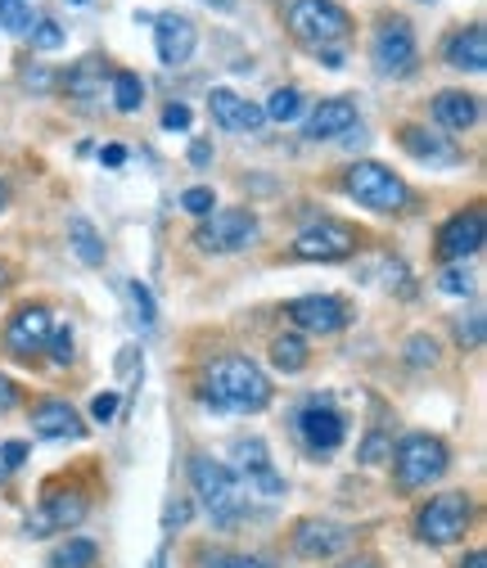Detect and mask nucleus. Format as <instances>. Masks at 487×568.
Segmentation results:
<instances>
[{
    "instance_id": "nucleus-1",
    "label": "nucleus",
    "mask_w": 487,
    "mask_h": 568,
    "mask_svg": "<svg viewBox=\"0 0 487 568\" xmlns=\"http://www.w3.org/2000/svg\"><path fill=\"white\" fill-rule=\"evenodd\" d=\"M203 402L217 406V410L253 415V410L271 406V379L248 357H217L203 375Z\"/></svg>"
},
{
    "instance_id": "nucleus-2",
    "label": "nucleus",
    "mask_w": 487,
    "mask_h": 568,
    "mask_svg": "<svg viewBox=\"0 0 487 568\" xmlns=\"http://www.w3.org/2000/svg\"><path fill=\"white\" fill-rule=\"evenodd\" d=\"M190 487H194L199 506L207 510V519H213V524L231 528V524L244 519V501H248V496H244L240 478L231 474V465H222L213 456H190Z\"/></svg>"
},
{
    "instance_id": "nucleus-3",
    "label": "nucleus",
    "mask_w": 487,
    "mask_h": 568,
    "mask_svg": "<svg viewBox=\"0 0 487 568\" xmlns=\"http://www.w3.org/2000/svg\"><path fill=\"white\" fill-rule=\"evenodd\" d=\"M285 28L298 45L307 50H334L353 37V14H347L338 0H290L285 6Z\"/></svg>"
},
{
    "instance_id": "nucleus-4",
    "label": "nucleus",
    "mask_w": 487,
    "mask_h": 568,
    "mask_svg": "<svg viewBox=\"0 0 487 568\" xmlns=\"http://www.w3.org/2000/svg\"><path fill=\"white\" fill-rule=\"evenodd\" d=\"M388 460H393V483L402 491H420V487H429L447 474L452 447L438 434H406Z\"/></svg>"
},
{
    "instance_id": "nucleus-5",
    "label": "nucleus",
    "mask_w": 487,
    "mask_h": 568,
    "mask_svg": "<svg viewBox=\"0 0 487 568\" xmlns=\"http://www.w3.org/2000/svg\"><path fill=\"white\" fill-rule=\"evenodd\" d=\"M343 190L353 194L362 207H371V212H379V217H393V212H402L406 203H410V185L393 172V168H384V163H353L343 172Z\"/></svg>"
},
{
    "instance_id": "nucleus-6",
    "label": "nucleus",
    "mask_w": 487,
    "mask_h": 568,
    "mask_svg": "<svg viewBox=\"0 0 487 568\" xmlns=\"http://www.w3.org/2000/svg\"><path fill=\"white\" fill-rule=\"evenodd\" d=\"M474 519V501L465 491H443V496H429V501L420 506V515H415V537H420L425 546H452L465 537Z\"/></svg>"
},
{
    "instance_id": "nucleus-7",
    "label": "nucleus",
    "mask_w": 487,
    "mask_h": 568,
    "mask_svg": "<svg viewBox=\"0 0 487 568\" xmlns=\"http://www.w3.org/2000/svg\"><path fill=\"white\" fill-rule=\"evenodd\" d=\"M253 240H257L253 207H217V212H207L194 231V244L203 253H244Z\"/></svg>"
},
{
    "instance_id": "nucleus-8",
    "label": "nucleus",
    "mask_w": 487,
    "mask_h": 568,
    "mask_svg": "<svg viewBox=\"0 0 487 568\" xmlns=\"http://www.w3.org/2000/svg\"><path fill=\"white\" fill-rule=\"evenodd\" d=\"M357 248H362V231L338 217H321L294 240V257H303V262H343Z\"/></svg>"
},
{
    "instance_id": "nucleus-9",
    "label": "nucleus",
    "mask_w": 487,
    "mask_h": 568,
    "mask_svg": "<svg viewBox=\"0 0 487 568\" xmlns=\"http://www.w3.org/2000/svg\"><path fill=\"white\" fill-rule=\"evenodd\" d=\"M231 452H235V469H231V474L240 478L244 496H262V501H275V496H285V478L275 474L271 452H266L262 438H240Z\"/></svg>"
},
{
    "instance_id": "nucleus-10",
    "label": "nucleus",
    "mask_w": 487,
    "mask_h": 568,
    "mask_svg": "<svg viewBox=\"0 0 487 568\" xmlns=\"http://www.w3.org/2000/svg\"><path fill=\"white\" fill-rule=\"evenodd\" d=\"M371 59L384 78H410L415 73V59H420V50H415V32L406 19H384V28L375 32L371 41Z\"/></svg>"
},
{
    "instance_id": "nucleus-11",
    "label": "nucleus",
    "mask_w": 487,
    "mask_h": 568,
    "mask_svg": "<svg viewBox=\"0 0 487 568\" xmlns=\"http://www.w3.org/2000/svg\"><path fill=\"white\" fill-rule=\"evenodd\" d=\"M50 329H54V316L45 303H23L10 325H6V352L14 362H37L45 343H50Z\"/></svg>"
},
{
    "instance_id": "nucleus-12",
    "label": "nucleus",
    "mask_w": 487,
    "mask_h": 568,
    "mask_svg": "<svg viewBox=\"0 0 487 568\" xmlns=\"http://www.w3.org/2000/svg\"><path fill=\"white\" fill-rule=\"evenodd\" d=\"M298 438H303V447L312 452V456H334L338 447H343V438H347V419L325 402V397H312L303 410H298Z\"/></svg>"
},
{
    "instance_id": "nucleus-13",
    "label": "nucleus",
    "mask_w": 487,
    "mask_h": 568,
    "mask_svg": "<svg viewBox=\"0 0 487 568\" xmlns=\"http://www.w3.org/2000/svg\"><path fill=\"white\" fill-rule=\"evenodd\" d=\"M483 240H487V217H483V207L474 203V207H465V212H456V217L443 222L438 257L443 262H465V257H474L483 248Z\"/></svg>"
},
{
    "instance_id": "nucleus-14",
    "label": "nucleus",
    "mask_w": 487,
    "mask_h": 568,
    "mask_svg": "<svg viewBox=\"0 0 487 568\" xmlns=\"http://www.w3.org/2000/svg\"><path fill=\"white\" fill-rule=\"evenodd\" d=\"M353 541H357V532L347 524H334V519H298L294 524V550L303 559H334Z\"/></svg>"
},
{
    "instance_id": "nucleus-15",
    "label": "nucleus",
    "mask_w": 487,
    "mask_h": 568,
    "mask_svg": "<svg viewBox=\"0 0 487 568\" xmlns=\"http://www.w3.org/2000/svg\"><path fill=\"white\" fill-rule=\"evenodd\" d=\"M285 316L307 334H338L347 321H353V307L334 294H307V298H294L285 307Z\"/></svg>"
},
{
    "instance_id": "nucleus-16",
    "label": "nucleus",
    "mask_w": 487,
    "mask_h": 568,
    "mask_svg": "<svg viewBox=\"0 0 487 568\" xmlns=\"http://www.w3.org/2000/svg\"><path fill=\"white\" fill-rule=\"evenodd\" d=\"M87 510H91V501H87L82 487H68V491H54L50 487L41 496V515H37V524H28V532L32 537H45L50 528L54 532H68V528H78L87 519Z\"/></svg>"
},
{
    "instance_id": "nucleus-17",
    "label": "nucleus",
    "mask_w": 487,
    "mask_h": 568,
    "mask_svg": "<svg viewBox=\"0 0 487 568\" xmlns=\"http://www.w3.org/2000/svg\"><path fill=\"white\" fill-rule=\"evenodd\" d=\"M194 45H199V32H194V23H190L185 14L168 10V14L154 19V50H159V63H163V68L190 63Z\"/></svg>"
},
{
    "instance_id": "nucleus-18",
    "label": "nucleus",
    "mask_w": 487,
    "mask_h": 568,
    "mask_svg": "<svg viewBox=\"0 0 487 568\" xmlns=\"http://www.w3.org/2000/svg\"><path fill=\"white\" fill-rule=\"evenodd\" d=\"M397 145L415 159V163H429V168H452L460 163V150L452 145L447 135H434L425 126H397Z\"/></svg>"
},
{
    "instance_id": "nucleus-19",
    "label": "nucleus",
    "mask_w": 487,
    "mask_h": 568,
    "mask_svg": "<svg viewBox=\"0 0 487 568\" xmlns=\"http://www.w3.org/2000/svg\"><path fill=\"white\" fill-rule=\"evenodd\" d=\"M207 113H213V122L222 131H257L266 122L262 104H253V100H244V95H235L226 87H217L213 95H207Z\"/></svg>"
},
{
    "instance_id": "nucleus-20",
    "label": "nucleus",
    "mask_w": 487,
    "mask_h": 568,
    "mask_svg": "<svg viewBox=\"0 0 487 568\" xmlns=\"http://www.w3.org/2000/svg\"><path fill=\"white\" fill-rule=\"evenodd\" d=\"M32 434L59 443V438H82V434H87V424H82V415L68 406V402L45 397V402L32 406Z\"/></svg>"
},
{
    "instance_id": "nucleus-21",
    "label": "nucleus",
    "mask_w": 487,
    "mask_h": 568,
    "mask_svg": "<svg viewBox=\"0 0 487 568\" xmlns=\"http://www.w3.org/2000/svg\"><path fill=\"white\" fill-rule=\"evenodd\" d=\"M362 122V113H357V104L347 100V95H334V100H321L316 104V113L307 118V140H338V135H347Z\"/></svg>"
},
{
    "instance_id": "nucleus-22",
    "label": "nucleus",
    "mask_w": 487,
    "mask_h": 568,
    "mask_svg": "<svg viewBox=\"0 0 487 568\" xmlns=\"http://www.w3.org/2000/svg\"><path fill=\"white\" fill-rule=\"evenodd\" d=\"M443 59H447V68H456V73H483L487 68V32H483V23L460 28L443 45Z\"/></svg>"
},
{
    "instance_id": "nucleus-23",
    "label": "nucleus",
    "mask_w": 487,
    "mask_h": 568,
    "mask_svg": "<svg viewBox=\"0 0 487 568\" xmlns=\"http://www.w3.org/2000/svg\"><path fill=\"white\" fill-rule=\"evenodd\" d=\"M434 118L447 131H469L478 122V95H469V91H438L434 95Z\"/></svg>"
},
{
    "instance_id": "nucleus-24",
    "label": "nucleus",
    "mask_w": 487,
    "mask_h": 568,
    "mask_svg": "<svg viewBox=\"0 0 487 568\" xmlns=\"http://www.w3.org/2000/svg\"><path fill=\"white\" fill-rule=\"evenodd\" d=\"M109 78H113V68H104L100 59H82L73 73H68V95L73 100H104V87H109Z\"/></svg>"
},
{
    "instance_id": "nucleus-25",
    "label": "nucleus",
    "mask_w": 487,
    "mask_h": 568,
    "mask_svg": "<svg viewBox=\"0 0 487 568\" xmlns=\"http://www.w3.org/2000/svg\"><path fill=\"white\" fill-rule=\"evenodd\" d=\"M307 362H312V352H307L303 334H281L271 343V366L281 375H298V371H307Z\"/></svg>"
},
{
    "instance_id": "nucleus-26",
    "label": "nucleus",
    "mask_w": 487,
    "mask_h": 568,
    "mask_svg": "<svg viewBox=\"0 0 487 568\" xmlns=\"http://www.w3.org/2000/svg\"><path fill=\"white\" fill-rule=\"evenodd\" d=\"M95 559H100V550H95L91 537H68L50 550L45 568H95Z\"/></svg>"
},
{
    "instance_id": "nucleus-27",
    "label": "nucleus",
    "mask_w": 487,
    "mask_h": 568,
    "mask_svg": "<svg viewBox=\"0 0 487 568\" xmlns=\"http://www.w3.org/2000/svg\"><path fill=\"white\" fill-rule=\"evenodd\" d=\"M68 244H73V253H78L87 266H104V240H100V231H95L87 217L68 222Z\"/></svg>"
},
{
    "instance_id": "nucleus-28",
    "label": "nucleus",
    "mask_w": 487,
    "mask_h": 568,
    "mask_svg": "<svg viewBox=\"0 0 487 568\" xmlns=\"http://www.w3.org/2000/svg\"><path fill=\"white\" fill-rule=\"evenodd\" d=\"M109 95H113L118 113H135V109L145 104V82L135 78V73H126V68H118V73L109 78Z\"/></svg>"
},
{
    "instance_id": "nucleus-29",
    "label": "nucleus",
    "mask_w": 487,
    "mask_h": 568,
    "mask_svg": "<svg viewBox=\"0 0 487 568\" xmlns=\"http://www.w3.org/2000/svg\"><path fill=\"white\" fill-rule=\"evenodd\" d=\"M262 113L271 122H294L303 113V91L298 87H281V91H271V100L262 104Z\"/></svg>"
},
{
    "instance_id": "nucleus-30",
    "label": "nucleus",
    "mask_w": 487,
    "mask_h": 568,
    "mask_svg": "<svg viewBox=\"0 0 487 568\" xmlns=\"http://www.w3.org/2000/svg\"><path fill=\"white\" fill-rule=\"evenodd\" d=\"M0 28H6V32H28L32 28L28 0H0Z\"/></svg>"
},
{
    "instance_id": "nucleus-31",
    "label": "nucleus",
    "mask_w": 487,
    "mask_h": 568,
    "mask_svg": "<svg viewBox=\"0 0 487 568\" xmlns=\"http://www.w3.org/2000/svg\"><path fill=\"white\" fill-rule=\"evenodd\" d=\"M28 37H32V45H37V50H59V45L68 41V32H63L54 19H37V23L28 28Z\"/></svg>"
},
{
    "instance_id": "nucleus-32",
    "label": "nucleus",
    "mask_w": 487,
    "mask_h": 568,
    "mask_svg": "<svg viewBox=\"0 0 487 568\" xmlns=\"http://www.w3.org/2000/svg\"><path fill=\"white\" fill-rule=\"evenodd\" d=\"M406 362H410V366H438V343H434L429 334L406 338Z\"/></svg>"
},
{
    "instance_id": "nucleus-33",
    "label": "nucleus",
    "mask_w": 487,
    "mask_h": 568,
    "mask_svg": "<svg viewBox=\"0 0 487 568\" xmlns=\"http://www.w3.org/2000/svg\"><path fill=\"white\" fill-rule=\"evenodd\" d=\"M438 290L443 294H474V275L465 271V262H452V271H443Z\"/></svg>"
},
{
    "instance_id": "nucleus-34",
    "label": "nucleus",
    "mask_w": 487,
    "mask_h": 568,
    "mask_svg": "<svg viewBox=\"0 0 487 568\" xmlns=\"http://www.w3.org/2000/svg\"><path fill=\"white\" fill-rule=\"evenodd\" d=\"M181 207L194 212V217H207V212L217 207V199H213V190H207V185H194V190L181 194Z\"/></svg>"
},
{
    "instance_id": "nucleus-35",
    "label": "nucleus",
    "mask_w": 487,
    "mask_h": 568,
    "mask_svg": "<svg viewBox=\"0 0 487 568\" xmlns=\"http://www.w3.org/2000/svg\"><path fill=\"white\" fill-rule=\"evenodd\" d=\"M126 290H131V303H135V312H141V316H135V321H141L145 329H154V298H150V290H145V284H141V280H131V284H126Z\"/></svg>"
},
{
    "instance_id": "nucleus-36",
    "label": "nucleus",
    "mask_w": 487,
    "mask_h": 568,
    "mask_svg": "<svg viewBox=\"0 0 487 568\" xmlns=\"http://www.w3.org/2000/svg\"><path fill=\"white\" fill-rule=\"evenodd\" d=\"M45 347H54L50 357H54L59 366H68V362H73V329H68V325H54V329H50V343H45Z\"/></svg>"
},
{
    "instance_id": "nucleus-37",
    "label": "nucleus",
    "mask_w": 487,
    "mask_h": 568,
    "mask_svg": "<svg viewBox=\"0 0 487 568\" xmlns=\"http://www.w3.org/2000/svg\"><path fill=\"white\" fill-rule=\"evenodd\" d=\"M456 338H460V347H483V316H469V325L456 321Z\"/></svg>"
},
{
    "instance_id": "nucleus-38",
    "label": "nucleus",
    "mask_w": 487,
    "mask_h": 568,
    "mask_svg": "<svg viewBox=\"0 0 487 568\" xmlns=\"http://www.w3.org/2000/svg\"><path fill=\"white\" fill-rule=\"evenodd\" d=\"M207 568H271V564H262L257 555H217Z\"/></svg>"
},
{
    "instance_id": "nucleus-39",
    "label": "nucleus",
    "mask_w": 487,
    "mask_h": 568,
    "mask_svg": "<svg viewBox=\"0 0 487 568\" xmlns=\"http://www.w3.org/2000/svg\"><path fill=\"white\" fill-rule=\"evenodd\" d=\"M91 415H95L100 424H109V419L118 415V393H113V388H109V393H100V397L91 402Z\"/></svg>"
},
{
    "instance_id": "nucleus-40",
    "label": "nucleus",
    "mask_w": 487,
    "mask_h": 568,
    "mask_svg": "<svg viewBox=\"0 0 487 568\" xmlns=\"http://www.w3.org/2000/svg\"><path fill=\"white\" fill-rule=\"evenodd\" d=\"M23 456H28V443H6V447H0V474H6V469H19Z\"/></svg>"
},
{
    "instance_id": "nucleus-41",
    "label": "nucleus",
    "mask_w": 487,
    "mask_h": 568,
    "mask_svg": "<svg viewBox=\"0 0 487 568\" xmlns=\"http://www.w3.org/2000/svg\"><path fill=\"white\" fill-rule=\"evenodd\" d=\"M163 126H168V131H185V126H190V109H185V104L163 109Z\"/></svg>"
},
{
    "instance_id": "nucleus-42",
    "label": "nucleus",
    "mask_w": 487,
    "mask_h": 568,
    "mask_svg": "<svg viewBox=\"0 0 487 568\" xmlns=\"http://www.w3.org/2000/svg\"><path fill=\"white\" fill-rule=\"evenodd\" d=\"M185 519H190V506H185V501H176V506H168V515H163V528L172 532V528H181Z\"/></svg>"
},
{
    "instance_id": "nucleus-43",
    "label": "nucleus",
    "mask_w": 487,
    "mask_h": 568,
    "mask_svg": "<svg viewBox=\"0 0 487 568\" xmlns=\"http://www.w3.org/2000/svg\"><path fill=\"white\" fill-rule=\"evenodd\" d=\"M338 568H384V559L371 555V550H362V555H353V559H343Z\"/></svg>"
},
{
    "instance_id": "nucleus-44",
    "label": "nucleus",
    "mask_w": 487,
    "mask_h": 568,
    "mask_svg": "<svg viewBox=\"0 0 487 568\" xmlns=\"http://www.w3.org/2000/svg\"><path fill=\"white\" fill-rule=\"evenodd\" d=\"M14 402H19V388H14L6 375H0V415H6V410H14Z\"/></svg>"
},
{
    "instance_id": "nucleus-45",
    "label": "nucleus",
    "mask_w": 487,
    "mask_h": 568,
    "mask_svg": "<svg viewBox=\"0 0 487 568\" xmlns=\"http://www.w3.org/2000/svg\"><path fill=\"white\" fill-rule=\"evenodd\" d=\"M190 163H194V168L213 163V145H207V140H199V145H190Z\"/></svg>"
},
{
    "instance_id": "nucleus-46",
    "label": "nucleus",
    "mask_w": 487,
    "mask_h": 568,
    "mask_svg": "<svg viewBox=\"0 0 487 568\" xmlns=\"http://www.w3.org/2000/svg\"><path fill=\"white\" fill-rule=\"evenodd\" d=\"M100 159H104L109 168H122V163H126V150H122V145H109V150H104Z\"/></svg>"
},
{
    "instance_id": "nucleus-47",
    "label": "nucleus",
    "mask_w": 487,
    "mask_h": 568,
    "mask_svg": "<svg viewBox=\"0 0 487 568\" xmlns=\"http://www.w3.org/2000/svg\"><path fill=\"white\" fill-rule=\"evenodd\" d=\"M460 568H487V555H483V550H469V555L460 559Z\"/></svg>"
},
{
    "instance_id": "nucleus-48",
    "label": "nucleus",
    "mask_w": 487,
    "mask_h": 568,
    "mask_svg": "<svg viewBox=\"0 0 487 568\" xmlns=\"http://www.w3.org/2000/svg\"><path fill=\"white\" fill-rule=\"evenodd\" d=\"M321 59H325V68H343V54L338 50H321Z\"/></svg>"
},
{
    "instance_id": "nucleus-49",
    "label": "nucleus",
    "mask_w": 487,
    "mask_h": 568,
    "mask_svg": "<svg viewBox=\"0 0 487 568\" xmlns=\"http://www.w3.org/2000/svg\"><path fill=\"white\" fill-rule=\"evenodd\" d=\"M6 207H10V181L0 176V212H6Z\"/></svg>"
},
{
    "instance_id": "nucleus-50",
    "label": "nucleus",
    "mask_w": 487,
    "mask_h": 568,
    "mask_svg": "<svg viewBox=\"0 0 487 568\" xmlns=\"http://www.w3.org/2000/svg\"><path fill=\"white\" fill-rule=\"evenodd\" d=\"M203 6H213V10H235L240 0H203Z\"/></svg>"
},
{
    "instance_id": "nucleus-51",
    "label": "nucleus",
    "mask_w": 487,
    "mask_h": 568,
    "mask_svg": "<svg viewBox=\"0 0 487 568\" xmlns=\"http://www.w3.org/2000/svg\"><path fill=\"white\" fill-rule=\"evenodd\" d=\"M6 284H10V266H6V262H0V290H6Z\"/></svg>"
},
{
    "instance_id": "nucleus-52",
    "label": "nucleus",
    "mask_w": 487,
    "mask_h": 568,
    "mask_svg": "<svg viewBox=\"0 0 487 568\" xmlns=\"http://www.w3.org/2000/svg\"><path fill=\"white\" fill-rule=\"evenodd\" d=\"M68 6H87V0H68Z\"/></svg>"
}]
</instances>
